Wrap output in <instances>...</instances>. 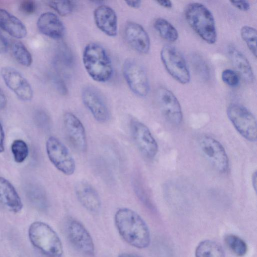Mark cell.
<instances>
[{
	"instance_id": "6da1fadb",
	"label": "cell",
	"mask_w": 257,
	"mask_h": 257,
	"mask_svg": "<svg viewBox=\"0 0 257 257\" xmlns=\"http://www.w3.org/2000/svg\"><path fill=\"white\" fill-rule=\"evenodd\" d=\"M114 222L119 235L127 243L139 248L149 245L151 237L149 228L134 210L128 208H119L115 213Z\"/></svg>"
},
{
	"instance_id": "7a4b0ae2",
	"label": "cell",
	"mask_w": 257,
	"mask_h": 257,
	"mask_svg": "<svg viewBox=\"0 0 257 257\" xmlns=\"http://www.w3.org/2000/svg\"><path fill=\"white\" fill-rule=\"evenodd\" d=\"M84 67L89 76L98 82L108 81L113 74L111 59L105 49L96 43L84 48L82 54Z\"/></svg>"
},
{
	"instance_id": "3957f363",
	"label": "cell",
	"mask_w": 257,
	"mask_h": 257,
	"mask_svg": "<svg viewBox=\"0 0 257 257\" xmlns=\"http://www.w3.org/2000/svg\"><path fill=\"white\" fill-rule=\"evenodd\" d=\"M185 17L190 26L203 41L209 44L216 42L215 20L205 6L197 2L189 4L185 9Z\"/></svg>"
},
{
	"instance_id": "277c9868",
	"label": "cell",
	"mask_w": 257,
	"mask_h": 257,
	"mask_svg": "<svg viewBox=\"0 0 257 257\" xmlns=\"http://www.w3.org/2000/svg\"><path fill=\"white\" fill-rule=\"evenodd\" d=\"M28 236L31 244L46 257H61L63 245L55 230L42 221L32 223L28 228Z\"/></svg>"
},
{
	"instance_id": "5b68a950",
	"label": "cell",
	"mask_w": 257,
	"mask_h": 257,
	"mask_svg": "<svg viewBox=\"0 0 257 257\" xmlns=\"http://www.w3.org/2000/svg\"><path fill=\"white\" fill-rule=\"evenodd\" d=\"M227 115L234 128L242 137L251 142L256 141V119L248 109L240 104H231L227 109Z\"/></svg>"
},
{
	"instance_id": "8992f818",
	"label": "cell",
	"mask_w": 257,
	"mask_h": 257,
	"mask_svg": "<svg viewBox=\"0 0 257 257\" xmlns=\"http://www.w3.org/2000/svg\"><path fill=\"white\" fill-rule=\"evenodd\" d=\"M160 57L166 70L177 81L183 84L190 81V73L182 54L174 47L166 45L160 52Z\"/></svg>"
},
{
	"instance_id": "52a82bcc",
	"label": "cell",
	"mask_w": 257,
	"mask_h": 257,
	"mask_svg": "<svg viewBox=\"0 0 257 257\" xmlns=\"http://www.w3.org/2000/svg\"><path fill=\"white\" fill-rule=\"evenodd\" d=\"M46 149L49 160L59 171L68 176L74 173L75 161L67 147L58 139L53 136L49 137Z\"/></svg>"
},
{
	"instance_id": "ba28073f",
	"label": "cell",
	"mask_w": 257,
	"mask_h": 257,
	"mask_svg": "<svg viewBox=\"0 0 257 257\" xmlns=\"http://www.w3.org/2000/svg\"><path fill=\"white\" fill-rule=\"evenodd\" d=\"M124 78L132 91L140 97H145L149 92L150 84L144 67L134 59L126 60L122 65Z\"/></svg>"
},
{
	"instance_id": "9c48e42d",
	"label": "cell",
	"mask_w": 257,
	"mask_h": 257,
	"mask_svg": "<svg viewBox=\"0 0 257 257\" xmlns=\"http://www.w3.org/2000/svg\"><path fill=\"white\" fill-rule=\"evenodd\" d=\"M200 150L212 166L219 172L225 173L229 167L228 157L222 145L215 139L203 136L199 141Z\"/></svg>"
},
{
	"instance_id": "30bf717a",
	"label": "cell",
	"mask_w": 257,
	"mask_h": 257,
	"mask_svg": "<svg viewBox=\"0 0 257 257\" xmlns=\"http://www.w3.org/2000/svg\"><path fill=\"white\" fill-rule=\"evenodd\" d=\"M130 124L132 138L140 152L149 159L155 158L158 146L149 128L136 119H132Z\"/></svg>"
},
{
	"instance_id": "8fae6325",
	"label": "cell",
	"mask_w": 257,
	"mask_h": 257,
	"mask_svg": "<svg viewBox=\"0 0 257 257\" xmlns=\"http://www.w3.org/2000/svg\"><path fill=\"white\" fill-rule=\"evenodd\" d=\"M66 232L70 243L79 251L89 256L93 255L94 246L92 237L79 221L69 219L66 225Z\"/></svg>"
},
{
	"instance_id": "7c38bea8",
	"label": "cell",
	"mask_w": 257,
	"mask_h": 257,
	"mask_svg": "<svg viewBox=\"0 0 257 257\" xmlns=\"http://www.w3.org/2000/svg\"><path fill=\"white\" fill-rule=\"evenodd\" d=\"M82 102L98 122L108 121L110 113L108 106L101 93L92 86H86L82 90Z\"/></svg>"
},
{
	"instance_id": "4fadbf2b",
	"label": "cell",
	"mask_w": 257,
	"mask_h": 257,
	"mask_svg": "<svg viewBox=\"0 0 257 257\" xmlns=\"http://www.w3.org/2000/svg\"><path fill=\"white\" fill-rule=\"evenodd\" d=\"M1 75L6 86L23 101H27L33 96L32 88L26 78L15 68L5 66L1 70Z\"/></svg>"
},
{
	"instance_id": "5bb4252c",
	"label": "cell",
	"mask_w": 257,
	"mask_h": 257,
	"mask_svg": "<svg viewBox=\"0 0 257 257\" xmlns=\"http://www.w3.org/2000/svg\"><path fill=\"white\" fill-rule=\"evenodd\" d=\"M157 98L166 119L172 124H180L182 121L183 113L180 103L174 93L167 88L161 87L158 90Z\"/></svg>"
},
{
	"instance_id": "9a60e30c",
	"label": "cell",
	"mask_w": 257,
	"mask_h": 257,
	"mask_svg": "<svg viewBox=\"0 0 257 257\" xmlns=\"http://www.w3.org/2000/svg\"><path fill=\"white\" fill-rule=\"evenodd\" d=\"M63 124L66 137L72 147L78 152H85L86 136L81 120L73 113L67 112L64 115Z\"/></svg>"
},
{
	"instance_id": "2e32d148",
	"label": "cell",
	"mask_w": 257,
	"mask_h": 257,
	"mask_svg": "<svg viewBox=\"0 0 257 257\" xmlns=\"http://www.w3.org/2000/svg\"><path fill=\"white\" fill-rule=\"evenodd\" d=\"M124 34L127 42L135 50L141 54H147L149 52L150 39L140 24L128 22L124 27Z\"/></svg>"
},
{
	"instance_id": "e0dca14e",
	"label": "cell",
	"mask_w": 257,
	"mask_h": 257,
	"mask_svg": "<svg viewBox=\"0 0 257 257\" xmlns=\"http://www.w3.org/2000/svg\"><path fill=\"white\" fill-rule=\"evenodd\" d=\"M94 22L97 27L109 37H115L117 33V17L115 11L109 6L102 5L93 12Z\"/></svg>"
},
{
	"instance_id": "ac0fdd59",
	"label": "cell",
	"mask_w": 257,
	"mask_h": 257,
	"mask_svg": "<svg viewBox=\"0 0 257 257\" xmlns=\"http://www.w3.org/2000/svg\"><path fill=\"white\" fill-rule=\"evenodd\" d=\"M75 193L81 205L88 211L96 213L99 212L101 202L97 191L89 183L81 181L75 186Z\"/></svg>"
},
{
	"instance_id": "d6986e66",
	"label": "cell",
	"mask_w": 257,
	"mask_h": 257,
	"mask_svg": "<svg viewBox=\"0 0 257 257\" xmlns=\"http://www.w3.org/2000/svg\"><path fill=\"white\" fill-rule=\"evenodd\" d=\"M41 33L54 39H59L64 35L65 27L57 15L51 12L42 14L37 22Z\"/></svg>"
},
{
	"instance_id": "ffe728a7",
	"label": "cell",
	"mask_w": 257,
	"mask_h": 257,
	"mask_svg": "<svg viewBox=\"0 0 257 257\" xmlns=\"http://www.w3.org/2000/svg\"><path fill=\"white\" fill-rule=\"evenodd\" d=\"M227 53L230 62L238 73L248 83L254 80V75L251 65L246 57L234 46L227 48Z\"/></svg>"
},
{
	"instance_id": "44dd1931",
	"label": "cell",
	"mask_w": 257,
	"mask_h": 257,
	"mask_svg": "<svg viewBox=\"0 0 257 257\" xmlns=\"http://www.w3.org/2000/svg\"><path fill=\"white\" fill-rule=\"evenodd\" d=\"M0 202L14 213L20 212L23 206L21 199L14 186L3 177H0Z\"/></svg>"
},
{
	"instance_id": "7402d4cb",
	"label": "cell",
	"mask_w": 257,
	"mask_h": 257,
	"mask_svg": "<svg viewBox=\"0 0 257 257\" xmlns=\"http://www.w3.org/2000/svg\"><path fill=\"white\" fill-rule=\"evenodd\" d=\"M0 28L17 39L24 38L27 34L25 24L15 16L1 8Z\"/></svg>"
},
{
	"instance_id": "603a6c76",
	"label": "cell",
	"mask_w": 257,
	"mask_h": 257,
	"mask_svg": "<svg viewBox=\"0 0 257 257\" xmlns=\"http://www.w3.org/2000/svg\"><path fill=\"white\" fill-rule=\"evenodd\" d=\"M27 195L32 204L37 209L44 211L48 208V201L44 190L37 185H30Z\"/></svg>"
},
{
	"instance_id": "cb8c5ba5",
	"label": "cell",
	"mask_w": 257,
	"mask_h": 257,
	"mask_svg": "<svg viewBox=\"0 0 257 257\" xmlns=\"http://www.w3.org/2000/svg\"><path fill=\"white\" fill-rule=\"evenodd\" d=\"M195 257H225L221 247L216 242L205 240L200 242L195 250Z\"/></svg>"
},
{
	"instance_id": "d4e9b609",
	"label": "cell",
	"mask_w": 257,
	"mask_h": 257,
	"mask_svg": "<svg viewBox=\"0 0 257 257\" xmlns=\"http://www.w3.org/2000/svg\"><path fill=\"white\" fill-rule=\"evenodd\" d=\"M154 27L159 35L170 42H175L179 35L176 29L167 20L159 18L154 23Z\"/></svg>"
},
{
	"instance_id": "484cf974",
	"label": "cell",
	"mask_w": 257,
	"mask_h": 257,
	"mask_svg": "<svg viewBox=\"0 0 257 257\" xmlns=\"http://www.w3.org/2000/svg\"><path fill=\"white\" fill-rule=\"evenodd\" d=\"M12 51L14 58L21 65L26 67L31 65L33 62L32 55L23 43L20 41L14 42Z\"/></svg>"
},
{
	"instance_id": "4316f807",
	"label": "cell",
	"mask_w": 257,
	"mask_h": 257,
	"mask_svg": "<svg viewBox=\"0 0 257 257\" xmlns=\"http://www.w3.org/2000/svg\"><path fill=\"white\" fill-rule=\"evenodd\" d=\"M224 240L228 248L236 255L242 256L246 254L247 244L239 237L234 234H228L225 236Z\"/></svg>"
},
{
	"instance_id": "83f0119b",
	"label": "cell",
	"mask_w": 257,
	"mask_h": 257,
	"mask_svg": "<svg viewBox=\"0 0 257 257\" xmlns=\"http://www.w3.org/2000/svg\"><path fill=\"white\" fill-rule=\"evenodd\" d=\"M240 35L242 39L245 42L248 49L256 57V30L254 28L249 26H244L240 30Z\"/></svg>"
},
{
	"instance_id": "f1b7e54d",
	"label": "cell",
	"mask_w": 257,
	"mask_h": 257,
	"mask_svg": "<svg viewBox=\"0 0 257 257\" xmlns=\"http://www.w3.org/2000/svg\"><path fill=\"white\" fill-rule=\"evenodd\" d=\"M11 151L14 160L18 163H23L29 155V148L26 143L20 139L15 140L11 145Z\"/></svg>"
},
{
	"instance_id": "f546056e",
	"label": "cell",
	"mask_w": 257,
	"mask_h": 257,
	"mask_svg": "<svg viewBox=\"0 0 257 257\" xmlns=\"http://www.w3.org/2000/svg\"><path fill=\"white\" fill-rule=\"evenodd\" d=\"M48 5L62 16H67L71 14L74 8L73 2L67 0L50 1Z\"/></svg>"
},
{
	"instance_id": "4dcf8cb0",
	"label": "cell",
	"mask_w": 257,
	"mask_h": 257,
	"mask_svg": "<svg viewBox=\"0 0 257 257\" xmlns=\"http://www.w3.org/2000/svg\"><path fill=\"white\" fill-rule=\"evenodd\" d=\"M191 61L194 69L199 76L204 80H207L210 76L209 68L204 60L198 55L192 56Z\"/></svg>"
},
{
	"instance_id": "1f68e13d",
	"label": "cell",
	"mask_w": 257,
	"mask_h": 257,
	"mask_svg": "<svg viewBox=\"0 0 257 257\" xmlns=\"http://www.w3.org/2000/svg\"><path fill=\"white\" fill-rule=\"evenodd\" d=\"M221 78L224 83L230 87H236L239 83L238 74L231 69L224 70L221 74Z\"/></svg>"
},
{
	"instance_id": "d6a6232c",
	"label": "cell",
	"mask_w": 257,
	"mask_h": 257,
	"mask_svg": "<svg viewBox=\"0 0 257 257\" xmlns=\"http://www.w3.org/2000/svg\"><path fill=\"white\" fill-rule=\"evenodd\" d=\"M36 121L37 125L44 130H49L51 126V120L49 116L43 111L38 112L36 115Z\"/></svg>"
},
{
	"instance_id": "836d02e7",
	"label": "cell",
	"mask_w": 257,
	"mask_h": 257,
	"mask_svg": "<svg viewBox=\"0 0 257 257\" xmlns=\"http://www.w3.org/2000/svg\"><path fill=\"white\" fill-rule=\"evenodd\" d=\"M20 10L24 14L31 15L36 10V5L35 2L30 0L22 1L20 5Z\"/></svg>"
},
{
	"instance_id": "e575fe53",
	"label": "cell",
	"mask_w": 257,
	"mask_h": 257,
	"mask_svg": "<svg viewBox=\"0 0 257 257\" xmlns=\"http://www.w3.org/2000/svg\"><path fill=\"white\" fill-rule=\"evenodd\" d=\"M60 57L66 65H71L73 61L72 55L70 49L65 45L61 47Z\"/></svg>"
},
{
	"instance_id": "d590c367",
	"label": "cell",
	"mask_w": 257,
	"mask_h": 257,
	"mask_svg": "<svg viewBox=\"0 0 257 257\" xmlns=\"http://www.w3.org/2000/svg\"><path fill=\"white\" fill-rule=\"evenodd\" d=\"M230 2L234 7L242 11H247L250 7L249 3L247 1H231Z\"/></svg>"
},
{
	"instance_id": "8d00e7d4",
	"label": "cell",
	"mask_w": 257,
	"mask_h": 257,
	"mask_svg": "<svg viewBox=\"0 0 257 257\" xmlns=\"http://www.w3.org/2000/svg\"><path fill=\"white\" fill-rule=\"evenodd\" d=\"M55 84L56 88L60 93L64 95L67 93V86L62 79L57 78L55 80Z\"/></svg>"
},
{
	"instance_id": "74e56055",
	"label": "cell",
	"mask_w": 257,
	"mask_h": 257,
	"mask_svg": "<svg viewBox=\"0 0 257 257\" xmlns=\"http://www.w3.org/2000/svg\"><path fill=\"white\" fill-rule=\"evenodd\" d=\"M8 46L7 39L0 33V53H6L8 49Z\"/></svg>"
},
{
	"instance_id": "f35d334b",
	"label": "cell",
	"mask_w": 257,
	"mask_h": 257,
	"mask_svg": "<svg viewBox=\"0 0 257 257\" xmlns=\"http://www.w3.org/2000/svg\"><path fill=\"white\" fill-rule=\"evenodd\" d=\"M7 104V98L4 92L0 88V110L5 108Z\"/></svg>"
},
{
	"instance_id": "ab89813d",
	"label": "cell",
	"mask_w": 257,
	"mask_h": 257,
	"mask_svg": "<svg viewBox=\"0 0 257 257\" xmlns=\"http://www.w3.org/2000/svg\"><path fill=\"white\" fill-rule=\"evenodd\" d=\"M4 140H5L4 131L2 124L0 121V153L3 152L5 150Z\"/></svg>"
},
{
	"instance_id": "60d3db41",
	"label": "cell",
	"mask_w": 257,
	"mask_h": 257,
	"mask_svg": "<svg viewBox=\"0 0 257 257\" xmlns=\"http://www.w3.org/2000/svg\"><path fill=\"white\" fill-rule=\"evenodd\" d=\"M125 3L129 7L134 9L139 8L142 4L141 1H125Z\"/></svg>"
},
{
	"instance_id": "b9f144b4",
	"label": "cell",
	"mask_w": 257,
	"mask_h": 257,
	"mask_svg": "<svg viewBox=\"0 0 257 257\" xmlns=\"http://www.w3.org/2000/svg\"><path fill=\"white\" fill-rule=\"evenodd\" d=\"M156 2L159 4L160 6L166 8H171L172 7V3L170 1H157Z\"/></svg>"
},
{
	"instance_id": "7bdbcfd3",
	"label": "cell",
	"mask_w": 257,
	"mask_h": 257,
	"mask_svg": "<svg viewBox=\"0 0 257 257\" xmlns=\"http://www.w3.org/2000/svg\"><path fill=\"white\" fill-rule=\"evenodd\" d=\"M117 257H141L140 255L134 253H122Z\"/></svg>"
},
{
	"instance_id": "ee69618b",
	"label": "cell",
	"mask_w": 257,
	"mask_h": 257,
	"mask_svg": "<svg viewBox=\"0 0 257 257\" xmlns=\"http://www.w3.org/2000/svg\"><path fill=\"white\" fill-rule=\"evenodd\" d=\"M256 178H257L256 172L255 171L253 173L252 176V186L254 188L255 191H256Z\"/></svg>"
}]
</instances>
